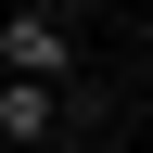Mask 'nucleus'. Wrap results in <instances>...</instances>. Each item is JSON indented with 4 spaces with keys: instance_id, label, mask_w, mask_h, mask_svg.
<instances>
[{
    "instance_id": "nucleus-1",
    "label": "nucleus",
    "mask_w": 153,
    "mask_h": 153,
    "mask_svg": "<svg viewBox=\"0 0 153 153\" xmlns=\"http://www.w3.org/2000/svg\"><path fill=\"white\" fill-rule=\"evenodd\" d=\"M0 64H13V76H51V89H64V76L89 64V38H76V13H38V0H0Z\"/></svg>"
},
{
    "instance_id": "nucleus-2",
    "label": "nucleus",
    "mask_w": 153,
    "mask_h": 153,
    "mask_svg": "<svg viewBox=\"0 0 153 153\" xmlns=\"http://www.w3.org/2000/svg\"><path fill=\"white\" fill-rule=\"evenodd\" d=\"M51 128H64V89H51V76H13V89H0V140L26 153V140H51Z\"/></svg>"
},
{
    "instance_id": "nucleus-3",
    "label": "nucleus",
    "mask_w": 153,
    "mask_h": 153,
    "mask_svg": "<svg viewBox=\"0 0 153 153\" xmlns=\"http://www.w3.org/2000/svg\"><path fill=\"white\" fill-rule=\"evenodd\" d=\"M38 13H76V0H38Z\"/></svg>"
}]
</instances>
